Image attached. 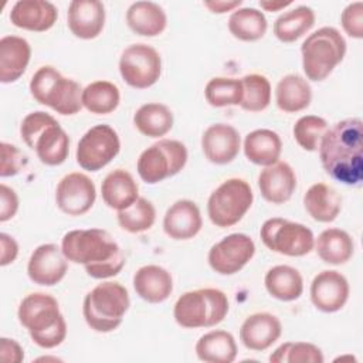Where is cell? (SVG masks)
<instances>
[{"label": "cell", "instance_id": "1", "mask_svg": "<svg viewBox=\"0 0 363 363\" xmlns=\"http://www.w3.org/2000/svg\"><path fill=\"white\" fill-rule=\"evenodd\" d=\"M319 157L325 172L346 186H360L363 180V122L347 118L328 128L320 143Z\"/></svg>", "mask_w": 363, "mask_h": 363}, {"label": "cell", "instance_id": "2", "mask_svg": "<svg viewBox=\"0 0 363 363\" xmlns=\"http://www.w3.org/2000/svg\"><path fill=\"white\" fill-rule=\"evenodd\" d=\"M61 250L68 261L82 264L95 279L118 275L126 262L119 244L102 228L68 231L62 237Z\"/></svg>", "mask_w": 363, "mask_h": 363}, {"label": "cell", "instance_id": "3", "mask_svg": "<svg viewBox=\"0 0 363 363\" xmlns=\"http://www.w3.org/2000/svg\"><path fill=\"white\" fill-rule=\"evenodd\" d=\"M17 316L37 346L52 349L65 340L67 323L54 296L43 292L27 295L18 305Z\"/></svg>", "mask_w": 363, "mask_h": 363}, {"label": "cell", "instance_id": "4", "mask_svg": "<svg viewBox=\"0 0 363 363\" xmlns=\"http://www.w3.org/2000/svg\"><path fill=\"white\" fill-rule=\"evenodd\" d=\"M20 135L23 142L35 150L40 162L47 166H58L68 157L69 138L57 119L47 112L28 113L20 125Z\"/></svg>", "mask_w": 363, "mask_h": 363}, {"label": "cell", "instance_id": "5", "mask_svg": "<svg viewBox=\"0 0 363 363\" xmlns=\"http://www.w3.org/2000/svg\"><path fill=\"white\" fill-rule=\"evenodd\" d=\"M129 305L128 289L119 282L106 281L85 295L82 315L92 330L108 333L122 323Z\"/></svg>", "mask_w": 363, "mask_h": 363}, {"label": "cell", "instance_id": "6", "mask_svg": "<svg viewBox=\"0 0 363 363\" xmlns=\"http://www.w3.org/2000/svg\"><path fill=\"white\" fill-rule=\"evenodd\" d=\"M227 295L216 288H201L184 292L177 298L173 316L186 329L211 328L224 320L228 313Z\"/></svg>", "mask_w": 363, "mask_h": 363}, {"label": "cell", "instance_id": "7", "mask_svg": "<svg viewBox=\"0 0 363 363\" xmlns=\"http://www.w3.org/2000/svg\"><path fill=\"white\" fill-rule=\"evenodd\" d=\"M302 68L308 79H326L346 54V41L335 27H320L301 45Z\"/></svg>", "mask_w": 363, "mask_h": 363}, {"label": "cell", "instance_id": "8", "mask_svg": "<svg viewBox=\"0 0 363 363\" xmlns=\"http://www.w3.org/2000/svg\"><path fill=\"white\" fill-rule=\"evenodd\" d=\"M31 96L61 115H75L82 108L81 85L51 65L38 68L30 81Z\"/></svg>", "mask_w": 363, "mask_h": 363}, {"label": "cell", "instance_id": "9", "mask_svg": "<svg viewBox=\"0 0 363 363\" xmlns=\"http://www.w3.org/2000/svg\"><path fill=\"white\" fill-rule=\"evenodd\" d=\"M252 200L251 186L244 179H227L208 197V218L216 227H231L245 216Z\"/></svg>", "mask_w": 363, "mask_h": 363}, {"label": "cell", "instance_id": "10", "mask_svg": "<svg viewBox=\"0 0 363 363\" xmlns=\"http://www.w3.org/2000/svg\"><path fill=\"white\" fill-rule=\"evenodd\" d=\"M187 162L184 143L174 139H160L145 149L138 159V173L147 184H156L177 174Z\"/></svg>", "mask_w": 363, "mask_h": 363}, {"label": "cell", "instance_id": "11", "mask_svg": "<svg viewBox=\"0 0 363 363\" xmlns=\"http://www.w3.org/2000/svg\"><path fill=\"white\" fill-rule=\"evenodd\" d=\"M259 237L268 250L288 257L306 255L315 245V237L311 228L281 217L264 221Z\"/></svg>", "mask_w": 363, "mask_h": 363}, {"label": "cell", "instance_id": "12", "mask_svg": "<svg viewBox=\"0 0 363 363\" xmlns=\"http://www.w3.org/2000/svg\"><path fill=\"white\" fill-rule=\"evenodd\" d=\"M119 72L123 81L136 89H145L157 82L162 74L160 54L147 44H132L119 58Z\"/></svg>", "mask_w": 363, "mask_h": 363}, {"label": "cell", "instance_id": "13", "mask_svg": "<svg viewBox=\"0 0 363 363\" xmlns=\"http://www.w3.org/2000/svg\"><path fill=\"white\" fill-rule=\"evenodd\" d=\"M121 150V140L113 128L101 123L88 129L77 146V163L88 172H98L112 162Z\"/></svg>", "mask_w": 363, "mask_h": 363}, {"label": "cell", "instance_id": "14", "mask_svg": "<svg viewBox=\"0 0 363 363\" xmlns=\"http://www.w3.org/2000/svg\"><path fill=\"white\" fill-rule=\"evenodd\" d=\"M255 244L242 233H234L216 242L207 255L208 265L220 275H233L241 271L254 257Z\"/></svg>", "mask_w": 363, "mask_h": 363}, {"label": "cell", "instance_id": "15", "mask_svg": "<svg viewBox=\"0 0 363 363\" xmlns=\"http://www.w3.org/2000/svg\"><path fill=\"white\" fill-rule=\"evenodd\" d=\"M96 199L94 182L84 173L65 174L57 184L55 203L68 216H82L91 210Z\"/></svg>", "mask_w": 363, "mask_h": 363}, {"label": "cell", "instance_id": "16", "mask_svg": "<svg viewBox=\"0 0 363 363\" xmlns=\"http://www.w3.org/2000/svg\"><path fill=\"white\" fill-rule=\"evenodd\" d=\"M62 250L55 244H41L30 255L27 264L28 278L43 286L61 282L67 274L68 264Z\"/></svg>", "mask_w": 363, "mask_h": 363}, {"label": "cell", "instance_id": "17", "mask_svg": "<svg viewBox=\"0 0 363 363\" xmlns=\"http://www.w3.org/2000/svg\"><path fill=\"white\" fill-rule=\"evenodd\" d=\"M349 282L340 272L325 269L319 272L311 284V301L322 312L332 313L340 311L349 299Z\"/></svg>", "mask_w": 363, "mask_h": 363}, {"label": "cell", "instance_id": "18", "mask_svg": "<svg viewBox=\"0 0 363 363\" xmlns=\"http://www.w3.org/2000/svg\"><path fill=\"white\" fill-rule=\"evenodd\" d=\"M241 147L238 130L228 123L210 125L201 136V149L206 159L214 164L233 162Z\"/></svg>", "mask_w": 363, "mask_h": 363}, {"label": "cell", "instance_id": "19", "mask_svg": "<svg viewBox=\"0 0 363 363\" xmlns=\"http://www.w3.org/2000/svg\"><path fill=\"white\" fill-rule=\"evenodd\" d=\"M69 31L82 40L96 38L105 26V7L99 0H72L67 11Z\"/></svg>", "mask_w": 363, "mask_h": 363}, {"label": "cell", "instance_id": "20", "mask_svg": "<svg viewBox=\"0 0 363 363\" xmlns=\"http://www.w3.org/2000/svg\"><path fill=\"white\" fill-rule=\"evenodd\" d=\"M282 333L281 320L268 312L250 315L240 328L242 345L254 352H262L272 346Z\"/></svg>", "mask_w": 363, "mask_h": 363}, {"label": "cell", "instance_id": "21", "mask_svg": "<svg viewBox=\"0 0 363 363\" xmlns=\"http://www.w3.org/2000/svg\"><path fill=\"white\" fill-rule=\"evenodd\" d=\"M203 227L199 206L187 199L174 201L163 217V230L172 240H190Z\"/></svg>", "mask_w": 363, "mask_h": 363}, {"label": "cell", "instance_id": "22", "mask_svg": "<svg viewBox=\"0 0 363 363\" xmlns=\"http://www.w3.org/2000/svg\"><path fill=\"white\" fill-rule=\"evenodd\" d=\"M58 18L57 7L47 0H18L10 11L13 26L28 31H47Z\"/></svg>", "mask_w": 363, "mask_h": 363}, {"label": "cell", "instance_id": "23", "mask_svg": "<svg viewBox=\"0 0 363 363\" xmlns=\"http://www.w3.org/2000/svg\"><path fill=\"white\" fill-rule=\"evenodd\" d=\"M258 187L261 196L272 204L286 203L295 189L296 176L294 169L286 162H277L261 170L258 176Z\"/></svg>", "mask_w": 363, "mask_h": 363}, {"label": "cell", "instance_id": "24", "mask_svg": "<svg viewBox=\"0 0 363 363\" xmlns=\"http://www.w3.org/2000/svg\"><path fill=\"white\" fill-rule=\"evenodd\" d=\"M133 288L143 301L160 303L173 292V278L163 267L143 265L133 275Z\"/></svg>", "mask_w": 363, "mask_h": 363}, {"label": "cell", "instance_id": "25", "mask_svg": "<svg viewBox=\"0 0 363 363\" xmlns=\"http://www.w3.org/2000/svg\"><path fill=\"white\" fill-rule=\"evenodd\" d=\"M31 57L28 41L18 35H4L0 40V82L17 81L26 71Z\"/></svg>", "mask_w": 363, "mask_h": 363}, {"label": "cell", "instance_id": "26", "mask_svg": "<svg viewBox=\"0 0 363 363\" xmlns=\"http://www.w3.org/2000/svg\"><path fill=\"white\" fill-rule=\"evenodd\" d=\"M102 200L118 211L128 208L139 199V187L132 174L123 169L109 172L101 184Z\"/></svg>", "mask_w": 363, "mask_h": 363}, {"label": "cell", "instance_id": "27", "mask_svg": "<svg viewBox=\"0 0 363 363\" xmlns=\"http://www.w3.org/2000/svg\"><path fill=\"white\" fill-rule=\"evenodd\" d=\"M303 206L315 221L332 223L342 210V197L332 186L326 183H315L306 190Z\"/></svg>", "mask_w": 363, "mask_h": 363}, {"label": "cell", "instance_id": "28", "mask_svg": "<svg viewBox=\"0 0 363 363\" xmlns=\"http://www.w3.org/2000/svg\"><path fill=\"white\" fill-rule=\"evenodd\" d=\"M126 23L135 34L155 37L164 31L167 17L157 3L135 1L126 11Z\"/></svg>", "mask_w": 363, "mask_h": 363}, {"label": "cell", "instance_id": "29", "mask_svg": "<svg viewBox=\"0 0 363 363\" xmlns=\"http://www.w3.org/2000/svg\"><path fill=\"white\" fill-rule=\"evenodd\" d=\"M245 157L258 166H271L278 162L282 152V142L277 132L271 129H255L244 139Z\"/></svg>", "mask_w": 363, "mask_h": 363}, {"label": "cell", "instance_id": "30", "mask_svg": "<svg viewBox=\"0 0 363 363\" xmlns=\"http://www.w3.org/2000/svg\"><path fill=\"white\" fill-rule=\"evenodd\" d=\"M313 247L318 257L323 262L332 265L346 264L354 252L353 238L349 235V233L340 228L323 230L315 240Z\"/></svg>", "mask_w": 363, "mask_h": 363}, {"label": "cell", "instance_id": "31", "mask_svg": "<svg viewBox=\"0 0 363 363\" xmlns=\"http://www.w3.org/2000/svg\"><path fill=\"white\" fill-rule=\"evenodd\" d=\"M312 99V89L309 82L298 75L288 74L279 79L275 88L277 106L288 113L303 111L309 106Z\"/></svg>", "mask_w": 363, "mask_h": 363}, {"label": "cell", "instance_id": "32", "mask_svg": "<svg viewBox=\"0 0 363 363\" xmlns=\"http://www.w3.org/2000/svg\"><path fill=\"white\" fill-rule=\"evenodd\" d=\"M196 354L206 363H233L237 357V343L227 330H211L200 336L196 343Z\"/></svg>", "mask_w": 363, "mask_h": 363}, {"label": "cell", "instance_id": "33", "mask_svg": "<svg viewBox=\"0 0 363 363\" xmlns=\"http://www.w3.org/2000/svg\"><path fill=\"white\" fill-rule=\"evenodd\" d=\"M265 289L282 302L298 299L303 292V279L299 271L289 265H275L265 274Z\"/></svg>", "mask_w": 363, "mask_h": 363}, {"label": "cell", "instance_id": "34", "mask_svg": "<svg viewBox=\"0 0 363 363\" xmlns=\"http://www.w3.org/2000/svg\"><path fill=\"white\" fill-rule=\"evenodd\" d=\"M133 123L136 129L147 138H162L173 128L172 111L159 102H149L135 112Z\"/></svg>", "mask_w": 363, "mask_h": 363}, {"label": "cell", "instance_id": "35", "mask_svg": "<svg viewBox=\"0 0 363 363\" xmlns=\"http://www.w3.org/2000/svg\"><path fill=\"white\" fill-rule=\"evenodd\" d=\"M315 18V11L309 6H298L275 20L274 34L282 43H294L313 27Z\"/></svg>", "mask_w": 363, "mask_h": 363}, {"label": "cell", "instance_id": "36", "mask_svg": "<svg viewBox=\"0 0 363 363\" xmlns=\"http://www.w3.org/2000/svg\"><path fill=\"white\" fill-rule=\"evenodd\" d=\"M82 106L95 115L113 112L121 101L119 88L109 81H94L82 89Z\"/></svg>", "mask_w": 363, "mask_h": 363}, {"label": "cell", "instance_id": "37", "mask_svg": "<svg viewBox=\"0 0 363 363\" xmlns=\"http://www.w3.org/2000/svg\"><path fill=\"white\" fill-rule=\"evenodd\" d=\"M267 28L268 23L264 13L254 7L237 9L228 18L230 33L241 41H257L264 37Z\"/></svg>", "mask_w": 363, "mask_h": 363}, {"label": "cell", "instance_id": "38", "mask_svg": "<svg viewBox=\"0 0 363 363\" xmlns=\"http://www.w3.org/2000/svg\"><path fill=\"white\" fill-rule=\"evenodd\" d=\"M204 96L208 105L214 108L240 105L242 101V82L228 77L211 78L206 84Z\"/></svg>", "mask_w": 363, "mask_h": 363}, {"label": "cell", "instance_id": "39", "mask_svg": "<svg viewBox=\"0 0 363 363\" xmlns=\"http://www.w3.org/2000/svg\"><path fill=\"white\" fill-rule=\"evenodd\" d=\"M118 223L122 230L136 234L143 233L155 224L156 210L155 206L145 197H139L128 208L118 211Z\"/></svg>", "mask_w": 363, "mask_h": 363}, {"label": "cell", "instance_id": "40", "mask_svg": "<svg viewBox=\"0 0 363 363\" xmlns=\"http://www.w3.org/2000/svg\"><path fill=\"white\" fill-rule=\"evenodd\" d=\"M242 101L240 106L248 112H261L271 102V84L261 74H248L241 78Z\"/></svg>", "mask_w": 363, "mask_h": 363}, {"label": "cell", "instance_id": "41", "mask_svg": "<svg viewBox=\"0 0 363 363\" xmlns=\"http://www.w3.org/2000/svg\"><path fill=\"white\" fill-rule=\"evenodd\" d=\"M271 363H323L322 350L308 342H285L269 356Z\"/></svg>", "mask_w": 363, "mask_h": 363}, {"label": "cell", "instance_id": "42", "mask_svg": "<svg viewBox=\"0 0 363 363\" xmlns=\"http://www.w3.org/2000/svg\"><path fill=\"white\" fill-rule=\"evenodd\" d=\"M328 130V122L316 115L301 116L294 125V138L296 143L308 152L319 149V143Z\"/></svg>", "mask_w": 363, "mask_h": 363}, {"label": "cell", "instance_id": "43", "mask_svg": "<svg viewBox=\"0 0 363 363\" xmlns=\"http://www.w3.org/2000/svg\"><path fill=\"white\" fill-rule=\"evenodd\" d=\"M340 23L345 33L353 38L363 37V3L354 1L342 11Z\"/></svg>", "mask_w": 363, "mask_h": 363}, {"label": "cell", "instance_id": "44", "mask_svg": "<svg viewBox=\"0 0 363 363\" xmlns=\"http://www.w3.org/2000/svg\"><path fill=\"white\" fill-rule=\"evenodd\" d=\"M0 152H1L0 176L9 177V176L17 174L24 166V155L20 152L17 146L7 142L0 143Z\"/></svg>", "mask_w": 363, "mask_h": 363}, {"label": "cell", "instance_id": "45", "mask_svg": "<svg viewBox=\"0 0 363 363\" xmlns=\"http://www.w3.org/2000/svg\"><path fill=\"white\" fill-rule=\"evenodd\" d=\"M18 210V197L7 184H0V221L6 223L13 218Z\"/></svg>", "mask_w": 363, "mask_h": 363}, {"label": "cell", "instance_id": "46", "mask_svg": "<svg viewBox=\"0 0 363 363\" xmlns=\"http://www.w3.org/2000/svg\"><path fill=\"white\" fill-rule=\"evenodd\" d=\"M0 359L6 363H20L24 359L23 347L9 337L0 339Z\"/></svg>", "mask_w": 363, "mask_h": 363}, {"label": "cell", "instance_id": "47", "mask_svg": "<svg viewBox=\"0 0 363 363\" xmlns=\"http://www.w3.org/2000/svg\"><path fill=\"white\" fill-rule=\"evenodd\" d=\"M0 247H1L0 265L6 267V265L11 264L17 258L18 244H17V241L11 235H9L6 233H1L0 234Z\"/></svg>", "mask_w": 363, "mask_h": 363}, {"label": "cell", "instance_id": "48", "mask_svg": "<svg viewBox=\"0 0 363 363\" xmlns=\"http://www.w3.org/2000/svg\"><path fill=\"white\" fill-rule=\"evenodd\" d=\"M241 0H206L203 4L216 14H224L227 11H234L241 6Z\"/></svg>", "mask_w": 363, "mask_h": 363}, {"label": "cell", "instance_id": "49", "mask_svg": "<svg viewBox=\"0 0 363 363\" xmlns=\"http://www.w3.org/2000/svg\"><path fill=\"white\" fill-rule=\"evenodd\" d=\"M292 1H279V0H261L259 6L265 11H279L281 9H285L291 6Z\"/></svg>", "mask_w": 363, "mask_h": 363}]
</instances>
